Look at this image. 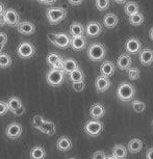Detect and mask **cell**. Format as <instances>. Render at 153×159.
<instances>
[{"label":"cell","instance_id":"obj_41","mask_svg":"<svg viewBox=\"0 0 153 159\" xmlns=\"http://www.w3.org/2000/svg\"><path fill=\"white\" fill-rule=\"evenodd\" d=\"M24 112H25V108H24V106L22 105V106H21L20 108H18L16 111H14L13 113H14L15 116H22Z\"/></svg>","mask_w":153,"mask_h":159},{"label":"cell","instance_id":"obj_1","mask_svg":"<svg viewBox=\"0 0 153 159\" xmlns=\"http://www.w3.org/2000/svg\"><path fill=\"white\" fill-rule=\"evenodd\" d=\"M136 95V89L129 82H122L117 89V97L122 102H129Z\"/></svg>","mask_w":153,"mask_h":159},{"label":"cell","instance_id":"obj_32","mask_svg":"<svg viewBox=\"0 0 153 159\" xmlns=\"http://www.w3.org/2000/svg\"><path fill=\"white\" fill-rule=\"evenodd\" d=\"M131 107H132V109L136 112L141 113V112H143L144 110L146 109V104L144 103L143 101L133 100V101H131Z\"/></svg>","mask_w":153,"mask_h":159},{"label":"cell","instance_id":"obj_31","mask_svg":"<svg viewBox=\"0 0 153 159\" xmlns=\"http://www.w3.org/2000/svg\"><path fill=\"white\" fill-rule=\"evenodd\" d=\"M12 65V58L7 53L1 52L0 53V68L7 69Z\"/></svg>","mask_w":153,"mask_h":159},{"label":"cell","instance_id":"obj_17","mask_svg":"<svg viewBox=\"0 0 153 159\" xmlns=\"http://www.w3.org/2000/svg\"><path fill=\"white\" fill-rule=\"evenodd\" d=\"M116 67L112 61H104L100 66V73L103 76L106 77H112L114 73H115Z\"/></svg>","mask_w":153,"mask_h":159},{"label":"cell","instance_id":"obj_49","mask_svg":"<svg viewBox=\"0 0 153 159\" xmlns=\"http://www.w3.org/2000/svg\"><path fill=\"white\" fill-rule=\"evenodd\" d=\"M152 125H153V121H152Z\"/></svg>","mask_w":153,"mask_h":159},{"label":"cell","instance_id":"obj_34","mask_svg":"<svg viewBox=\"0 0 153 159\" xmlns=\"http://www.w3.org/2000/svg\"><path fill=\"white\" fill-rule=\"evenodd\" d=\"M95 1H96V7L100 11H106L109 7L110 0H95Z\"/></svg>","mask_w":153,"mask_h":159},{"label":"cell","instance_id":"obj_35","mask_svg":"<svg viewBox=\"0 0 153 159\" xmlns=\"http://www.w3.org/2000/svg\"><path fill=\"white\" fill-rule=\"evenodd\" d=\"M141 72L137 68H128L127 69V75L130 80H137L140 78Z\"/></svg>","mask_w":153,"mask_h":159},{"label":"cell","instance_id":"obj_5","mask_svg":"<svg viewBox=\"0 0 153 159\" xmlns=\"http://www.w3.org/2000/svg\"><path fill=\"white\" fill-rule=\"evenodd\" d=\"M103 131V123L98 119L90 120L85 125V132L90 136H98Z\"/></svg>","mask_w":153,"mask_h":159},{"label":"cell","instance_id":"obj_21","mask_svg":"<svg viewBox=\"0 0 153 159\" xmlns=\"http://www.w3.org/2000/svg\"><path fill=\"white\" fill-rule=\"evenodd\" d=\"M117 66L121 70H127L128 68H130L131 66V58L127 53L121 54L117 59Z\"/></svg>","mask_w":153,"mask_h":159},{"label":"cell","instance_id":"obj_39","mask_svg":"<svg viewBox=\"0 0 153 159\" xmlns=\"http://www.w3.org/2000/svg\"><path fill=\"white\" fill-rule=\"evenodd\" d=\"M7 111H8V108H7V102L0 101V116L7 115Z\"/></svg>","mask_w":153,"mask_h":159},{"label":"cell","instance_id":"obj_16","mask_svg":"<svg viewBox=\"0 0 153 159\" xmlns=\"http://www.w3.org/2000/svg\"><path fill=\"white\" fill-rule=\"evenodd\" d=\"M90 116L92 119H101L105 116V107L101 103L93 104L90 108Z\"/></svg>","mask_w":153,"mask_h":159},{"label":"cell","instance_id":"obj_8","mask_svg":"<svg viewBox=\"0 0 153 159\" xmlns=\"http://www.w3.org/2000/svg\"><path fill=\"white\" fill-rule=\"evenodd\" d=\"M125 50L129 54H137L142 50V43L139 39L130 38L125 43Z\"/></svg>","mask_w":153,"mask_h":159},{"label":"cell","instance_id":"obj_44","mask_svg":"<svg viewBox=\"0 0 153 159\" xmlns=\"http://www.w3.org/2000/svg\"><path fill=\"white\" fill-rule=\"evenodd\" d=\"M38 1L44 4H53L56 2V0H38Z\"/></svg>","mask_w":153,"mask_h":159},{"label":"cell","instance_id":"obj_9","mask_svg":"<svg viewBox=\"0 0 153 159\" xmlns=\"http://www.w3.org/2000/svg\"><path fill=\"white\" fill-rule=\"evenodd\" d=\"M70 43H71V35L65 34V32H62V34H55L54 41H53L52 44L58 48L65 49V48L70 46Z\"/></svg>","mask_w":153,"mask_h":159},{"label":"cell","instance_id":"obj_24","mask_svg":"<svg viewBox=\"0 0 153 159\" xmlns=\"http://www.w3.org/2000/svg\"><path fill=\"white\" fill-rule=\"evenodd\" d=\"M128 150L123 145H116L113 148V156L115 159H123L127 157Z\"/></svg>","mask_w":153,"mask_h":159},{"label":"cell","instance_id":"obj_7","mask_svg":"<svg viewBox=\"0 0 153 159\" xmlns=\"http://www.w3.org/2000/svg\"><path fill=\"white\" fill-rule=\"evenodd\" d=\"M3 17L5 20V24L12 26V27H16L20 21V16L14 8H7L3 11Z\"/></svg>","mask_w":153,"mask_h":159},{"label":"cell","instance_id":"obj_45","mask_svg":"<svg viewBox=\"0 0 153 159\" xmlns=\"http://www.w3.org/2000/svg\"><path fill=\"white\" fill-rule=\"evenodd\" d=\"M5 24V20H4V17H3V14L0 15V25H4Z\"/></svg>","mask_w":153,"mask_h":159},{"label":"cell","instance_id":"obj_46","mask_svg":"<svg viewBox=\"0 0 153 159\" xmlns=\"http://www.w3.org/2000/svg\"><path fill=\"white\" fill-rule=\"evenodd\" d=\"M126 1H127V0H115V2L118 4H124Z\"/></svg>","mask_w":153,"mask_h":159},{"label":"cell","instance_id":"obj_47","mask_svg":"<svg viewBox=\"0 0 153 159\" xmlns=\"http://www.w3.org/2000/svg\"><path fill=\"white\" fill-rule=\"evenodd\" d=\"M149 37H150V39L153 41V27H151V29L149 30Z\"/></svg>","mask_w":153,"mask_h":159},{"label":"cell","instance_id":"obj_4","mask_svg":"<svg viewBox=\"0 0 153 159\" xmlns=\"http://www.w3.org/2000/svg\"><path fill=\"white\" fill-rule=\"evenodd\" d=\"M47 83L51 86H59L65 80V72L63 70L52 68L46 75Z\"/></svg>","mask_w":153,"mask_h":159},{"label":"cell","instance_id":"obj_2","mask_svg":"<svg viewBox=\"0 0 153 159\" xmlns=\"http://www.w3.org/2000/svg\"><path fill=\"white\" fill-rule=\"evenodd\" d=\"M106 55V49L100 43H93L89 46L88 56L92 61H101Z\"/></svg>","mask_w":153,"mask_h":159},{"label":"cell","instance_id":"obj_29","mask_svg":"<svg viewBox=\"0 0 153 159\" xmlns=\"http://www.w3.org/2000/svg\"><path fill=\"white\" fill-rule=\"evenodd\" d=\"M69 79H70V81L72 82L82 81V80H85V74H83V72L78 68V69H76V70L69 73Z\"/></svg>","mask_w":153,"mask_h":159},{"label":"cell","instance_id":"obj_23","mask_svg":"<svg viewBox=\"0 0 153 159\" xmlns=\"http://www.w3.org/2000/svg\"><path fill=\"white\" fill-rule=\"evenodd\" d=\"M79 68V65L75 59L73 58H66L63 61V71L65 73H70V72L76 70V69Z\"/></svg>","mask_w":153,"mask_h":159},{"label":"cell","instance_id":"obj_12","mask_svg":"<svg viewBox=\"0 0 153 159\" xmlns=\"http://www.w3.org/2000/svg\"><path fill=\"white\" fill-rule=\"evenodd\" d=\"M110 85H112V81L109 80V77L103 76V75L98 76L95 80V88L98 93L106 92L110 88Z\"/></svg>","mask_w":153,"mask_h":159},{"label":"cell","instance_id":"obj_11","mask_svg":"<svg viewBox=\"0 0 153 159\" xmlns=\"http://www.w3.org/2000/svg\"><path fill=\"white\" fill-rule=\"evenodd\" d=\"M102 32V26L99 22L96 21H92L86 24V26L85 27V34L90 38H95L98 37Z\"/></svg>","mask_w":153,"mask_h":159},{"label":"cell","instance_id":"obj_3","mask_svg":"<svg viewBox=\"0 0 153 159\" xmlns=\"http://www.w3.org/2000/svg\"><path fill=\"white\" fill-rule=\"evenodd\" d=\"M46 17L48 22L52 25L58 24L67 17V11L63 7H50L46 11Z\"/></svg>","mask_w":153,"mask_h":159},{"label":"cell","instance_id":"obj_19","mask_svg":"<svg viewBox=\"0 0 153 159\" xmlns=\"http://www.w3.org/2000/svg\"><path fill=\"white\" fill-rule=\"evenodd\" d=\"M39 130L43 133L47 134V135H54L56 132V127L55 124L53 122H49V121H44L43 124H42L40 127H39Z\"/></svg>","mask_w":153,"mask_h":159},{"label":"cell","instance_id":"obj_43","mask_svg":"<svg viewBox=\"0 0 153 159\" xmlns=\"http://www.w3.org/2000/svg\"><path fill=\"white\" fill-rule=\"evenodd\" d=\"M146 158L148 159H153V148H150L146 153Z\"/></svg>","mask_w":153,"mask_h":159},{"label":"cell","instance_id":"obj_48","mask_svg":"<svg viewBox=\"0 0 153 159\" xmlns=\"http://www.w3.org/2000/svg\"><path fill=\"white\" fill-rule=\"evenodd\" d=\"M3 11H4V7H3V4H2V3H0V15L3 14Z\"/></svg>","mask_w":153,"mask_h":159},{"label":"cell","instance_id":"obj_13","mask_svg":"<svg viewBox=\"0 0 153 159\" xmlns=\"http://www.w3.org/2000/svg\"><path fill=\"white\" fill-rule=\"evenodd\" d=\"M139 59L143 66H150L153 62V50L146 48L139 52Z\"/></svg>","mask_w":153,"mask_h":159},{"label":"cell","instance_id":"obj_10","mask_svg":"<svg viewBox=\"0 0 153 159\" xmlns=\"http://www.w3.org/2000/svg\"><path fill=\"white\" fill-rule=\"evenodd\" d=\"M22 131H23L22 126L20 124H18V123H11L7 127V129H5V134H7L8 139H17L21 136Z\"/></svg>","mask_w":153,"mask_h":159},{"label":"cell","instance_id":"obj_42","mask_svg":"<svg viewBox=\"0 0 153 159\" xmlns=\"http://www.w3.org/2000/svg\"><path fill=\"white\" fill-rule=\"evenodd\" d=\"M68 2L70 3L71 5H74V7H76V5H80L83 2V0H68Z\"/></svg>","mask_w":153,"mask_h":159},{"label":"cell","instance_id":"obj_30","mask_svg":"<svg viewBox=\"0 0 153 159\" xmlns=\"http://www.w3.org/2000/svg\"><path fill=\"white\" fill-rule=\"evenodd\" d=\"M129 23L132 26H140L144 23V15L140 11L129 16Z\"/></svg>","mask_w":153,"mask_h":159},{"label":"cell","instance_id":"obj_28","mask_svg":"<svg viewBox=\"0 0 153 159\" xmlns=\"http://www.w3.org/2000/svg\"><path fill=\"white\" fill-rule=\"evenodd\" d=\"M30 157L32 159H43L46 157V151H45V149L43 147L37 146L31 149Z\"/></svg>","mask_w":153,"mask_h":159},{"label":"cell","instance_id":"obj_26","mask_svg":"<svg viewBox=\"0 0 153 159\" xmlns=\"http://www.w3.org/2000/svg\"><path fill=\"white\" fill-rule=\"evenodd\" d=\"M7 108L10 110L11 112H14L16 111L18 108H20L22 106V102L19 98L17 97H12L8 99V101L7 102Z\"/></svg>","mask_w":153,"mask_h":159},{"label":"cell","instance_id":"obj_37","mask_svg":"<svg viewBox=\"0 0 153 159\" xmlns=\"http://www.w3.org/2000/svg\"><path fill=\"white\" fill-rule=\"evenodd\" d=\"M44 121H45V120H44L43 116H39V115L35 116L34 119H32V126H34L35 129H39V127H40V126L43 124Z\"/></svg>","mask_w":153,"mask_h":159},{"label":"cell","instance_id":"obj_15","mask_svg":"<svg viewBox=\"0 0 153 159\" xmlns=\"http://www.w3.org/2000/svg\"><path fill=\"white\" fill-rule=\"evenodd\" d=\"M70 46L75 51H81L86 47V39L85 35L80 37H71Z\"/></svg>","mask_w":153,"mask_h":159},{"label":"cell","instance_id":"obj_6","mask_svg":"<svg viewBox=\"0 0 153 159\" xmlns=\"http://www.w3.org/2000/svg\"><path fill=\"white\" fill-rule=\"evenodd\" d=\"M17 53L21 58L28 59V58H31L32 56L35 55V49L34 45L30 44L29 42H22V43L18 46Z\"/></svg>","mask_w":153,"mask_h":159},{"label":"cell","instance_id":"obj_40","mask_svg":"<svg viewBox=\"0 0 153 159\" xmlns=\"http://www.w3.org/2000/svg\"><path fill=\"white\" fill-rule=\"evenodd\" d=\"M92 158H94V159H96V158H97V159H105L106 158V154L103 151H97V152H95L94 154H93Z\"/></svg>","mask_w":153,"mask_h":159},{"label":"cell","instance_id":"obj_18","mask_svg":"<svg viewBox=\"0 0 153 159\" xmlns=\"http://www.w3.org/2000/svg\"><path fill=\"white\" fill-rule=\"evenodd\" d=\"M119 23V18L117 15L113 14V13H109L106 14L105 16L103 17V24L106 28H114L118 25Z\"/></svg>","mask_w":153,"mask_h":159},{"label":"cell","instance_id":"obj_27","mask_svg":"<svg viewBox=\"0 0 153 159\" xmlns=\"http://www.w3.org/2000/svg\"><path fill=\"white\" fill-rule=\"evenodd\" d=\"M124 11H125V14L129 17V16H131V15H133V14L137 13V11H140V7H139V4H137V2L129 1V2H127V3L125 4Z\"/></svg>","mask_w":153,"mask_h":159},{"label":"cell","instance_id":"obj_22","mask_svg":"<svg viewBox=\"0 0 153 159\" xmlns=\"http://www.w3.org/2000/svg\"><path fill=\"white\" fill-rule=\"evenodd\" d=\"M142 149H143V142L140 139H132L127 145L128 152L132 153V154H137V153L141 152Z\"/></svg>","mask_w":153,"mask_h":159},{"label":"cell","instance_id":"obj_36","mask_svg":"<svg viewBox=\"0 0 153 159\" xmlns=\"http://www.w3.org/2000/svg\"><path fill=\"white\" fill-rule=\"evenodd\" d=\"M72 88L75 92H82L83 89L86 88V83H85V80L82 81H78V82H72Z\"/></svg>","mask_w":153,"mask_h":159},{"label":"cell","instance_id":"obj_38","mask_svg":"<svg viewBox=\"0 0 153 159\" xmlns=\"http://www.w3.org/2000/svg\"><path fill=\"white\" fill-rule=\"evenodd\" d=\"M7 35L4 34V32H0V52L3 49L4 45L7 44Z\"/></svg>","mask_w":153,"mask_h":159},{"label":"cell","instance_id":"obj_14","mask_svg":"<svg viewBox=\"0 0 153 159\" xmlns=\"http://www.w3.org/2000/svg\"><path fill=\"white\" fill-rule=\"evenodd\" d=\"M17 28L20 34H25V35H31V34H34L35 31V24H32L31 22H28V21H24V22L18 23Z\"/></svg>","mask_w":153,"mask_h":159},{"label":"cell","instance_id":"obj_33","mask_svg":"<svg viewBox=\"0 0 153 159\" xmlns=\"http://www.w3.org/2000/svg\"><path fill=\"white\" fill-rule=\"evenodd\" d=\"M63 57L58 53H49V54L47 55V58L46 61L48 62V65H50L51 67H53L56 62H58L59 61H62Z\"/></svg>","mask_w":153,"mask_h":159},{"label":"cell","instance_id":"obj_20","mask_svg":"<svg viewBox=\"0 0 153 159\" xmlns=\"http://www.w3.org/2000/svg\"><path fill=\"white\" fill-rule=\"evenodd\" d=\"M56 148L62 152H67L69 150H71L72 148L71 139L67 136H61L58 139V143H56Z\"/></svg>","mask_w":153,"mask_h":159},{"label":"cell","instance_id":"obj_25","mask_svg":"<svg viewBox=\"0 0 153 159\" xmlns=\"http://www.w3.org/2000/svg\"><path fill=\"white\" fill-rule=\"evenodd\" d=\"M70 35L71 37H80L85 35V27L81 23L74 22L70 25Z\"/></svg>","mask_w":153,"mask_h":159}]
</instances>
